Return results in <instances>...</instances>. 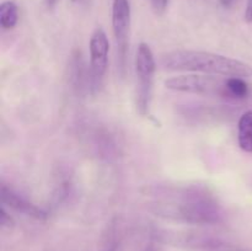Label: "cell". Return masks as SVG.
<instances>
[{
    "label": "cell",
    "mask_w": 252,
    "mask_h": 251,
    "mask_svg": "<svg viewBox=\"0 0 252 251\" xmlns=\"http://www.w3.org/2000/svg\"><path fill=\"white\" fill-rule=\"evenodd\" d=\"M162 69L170 71H192L224 78H252V66L238 59L212 52L175 49L160 58Z\"/></svg>",
    "instance_id": "6da1fadb"
},
{
    "label": "cell",
    "mask_w": 252,
    "mask_h": 251,
    "mask_svg": "<svg viewBox=\"0 0 252 251\" xmlns=\"http://www.w3.org/2000/svg\"><path fill=\"white\" fill-rule=\"evenodd\" d=\"M165 86L170 90L180 91V93L231 97L226 86V78L218 75L189 74V75L174 76L165 81Z\"/></svg>",
    "instance_id": "7a4b0ae2"
},
{
    "label": "cell",
    "mask_w": 252,
    "mask_h": 251,
    "mask_svg": "<svg viewBox=\"0 0 252 251\" xmlns=\"http://www.w3.org/2000/svg\"><path fill=\"white\" fill-rule=\"evenodd\" d=\"M157 70V62L149 44H139L135 56V73L138 76V95L137 107L142 115H147L149 110L150 96H152L153 80Z\"/></svg>",
    "instance_id": "3957f363"
},
{
    "label": "cell",
    "mask_w": 252,
    "mask_h": 251,
    "mask_svg": "<svg viewBox=\"0 0 252 251\" xmlns=\"http://www.w3.org/2000/svg\"><path fill=\"white\" fill-rule=\"evenodd\" d=\"M112 30L121 59H125L130 31V5L128 0H113Z\"/></svg>",
    "instance_id": "277c9868"
},
{
    "label": "cell",
    "mask_w": 252,
    "mask_h": 251,
    "mask_svg": "<svg viewBox=\"0 0 252 251\" xmlns=\"http://www.w3.org/2000/svg\"><path fill=\"white\" fill-rule=\"evenodd\" d=\"M90 48V66L94 78L101 79L107 70L108 64V51L110 43L106 32L103 29L97 27L93 32L89 43Z\"/></svg>",
    "instance_id": "5b68a950"
},
{
    "label": "cell",
    "mask_w": 252,
    "mask_h": 251,
    "mask_svg": "<svg viewBox=\"0 0 252 251\" xmlns=\"http://www.w3.org/2000/svg\"><path fill=\"white\" fill-rule=\"evenodd\" d=\"M0 197H1L2 204H6V206H9L14 211L19 212V213L31 217V218L37 219V220H44L47 218V213L43 209L29 202L27 199H25L24 197H21L15 191H12L11 188H7L5 185L1 186Z\"/></svg>",
    "instance_id": "8992f818"
},
{
    "label": "cell",
    "mask_w": 252,
    "mask_h": 251,
    "mask_svg": "<svg viewBox=\"0 0 252 251\" xmlns=\"http://www.w3.org/2000/svg\"><path fill=\"white\" fill-rule=\"evenodd\" d=\"M238 140L241 149L252 153V111L244 113L239 120Z\"/></svg>",
    "instance_id": "52a82bcc"
},
{
    "label": "cell",
    "mask_w": 252,
    "mask_h": 251,
    "mask_svg": "<svg viewBox=\"0 0 252 251\" xmlns=\"http://www.w3.org/2000/svg\"><path fill=\"white\" fill-rule=\"evenodd\" d=\"M19 21V9L11 0L2 1L0 5V25L2 29L11 30Z\"/></svg>",
    "instance_id": "ba28073f"
},
{
    "label": "cell",
    "mask_w": 252,
    "mask_h": 251,
    "mask_svg": "<svg viewBox=\"0 0 252 251\" xmlns=\"http://www.w3.org/2000/svg\"><path fill=\"white\" fill-rule=\"evenodd\" d=\"M226 86H228L229 94L234 98H244L249 94V85L244 78H226Z\"/></svg>",
    "instance_id": "9c48e42d"
},
{
    "label": "cell",
    "mask_w": 252,
    "mask_h": 251,
    "mask_svg": "<svg viewBox=\"0 0 252 251\" xmlns=\"http://www.w3.org/2000/svg\"><path fill=\"white\" fill-rule=\"evenodd\" d=\"M0 224H1L2 228H7V229H11L12 226H14V219L10 217V214L6 213L4 207L0 209Z\"/></svg>",
    "instance_id": "30bf717a"
},
{
    "label": "cell",
    "mask_w": 252,
    "mask_h": 251,
    "mask_svg": "<svg viewBox=\"0 0 252 251\" xmlns=\"http://www.w3.org/2000/svg\"><path fill=\"white\" fill-rule=\"evenodd\" d=\"M167 2H169V0H152L153 7L158 14H162L166 10Z\"/></svg>",
    "instance_id": "8fae6325"
},
{
    "label": "cell",
    "mask_w": 252,
    "mask_h": 251,
    "mask_svg": "<svg viewBox=\"0 0 252 251\" xmlns=\"http://www.w3.org/2000/svg\"><path fill=\"white\" fill-rule=\"evenodd\" d=\"M57 1H58V0H46V4H47V6L51 9V7H53L54 5L57 4Z\"/></svg>",
    "instance_id": "7c38bea8"
},
{
    "label": "cell",
    "mask_w": 252,
    "mask_h": 251,
    "mask_svg": "<svg viewBox=\"0 0 252 251\" xmlns=\"http://www.w3.org/2000/svg\"><path fill=\"white\" fill-rule=\"evenodd\" d=\"M231 1H233V0H220L221 4L225 5V6H228V5H230Z\"/></svg>",
    "instance_id": "4fadbf2b"
},
{
    "label": "cell",
    "mask_w": 252,
    "mask_h": 251,
    "mask_svg": "<svg viewBox=\"0 0 252 251\" xmlns=\"http://www.w3.org/2000/svg\"><path fill=\"white\" fill-rule=\"evenodd\" d=\"M226 251H243V250H226Z\"/></svg>",
    "instance_id": "5bb4252c"
},
{
    "label": "cell",
    "mask_w": 252,
    "mask_h": 251,
    "mask_svg": "<svg viewBox=\"0 0 252 251\" xmlns=\"http://www.w3.org/2000/svg\"><path fill=\"white\" fill-rule=\"evenodd\" d=\"M71 1H76V0H71Z\"/></svg>",
    "instance_id": "9a60e30c"
}]
</instances>
